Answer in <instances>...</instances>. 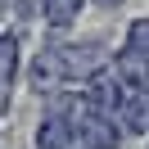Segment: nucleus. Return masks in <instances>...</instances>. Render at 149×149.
<instances>
[{"mask_svg": "<svg viewBox=\"0 0 149 149\" xmlns=\"http://www.w3.org/2000/svg\"><path fill=\"white\" fill-rule=\"evenodd\" d=\"M113 122L136 131V136H145L149 131V91H127L122 104H118V113H113Z\"/></svg>", "mask_w": 149, "mask_h": 149, "instance_id": "obj_1", "label": "nucleus"}]
</instances>
